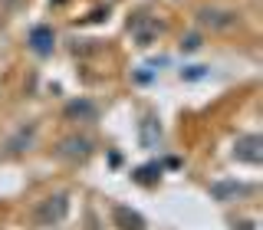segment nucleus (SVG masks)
<instances>
[{
    "label": "nucleus",
    "instance_id": "4",
    "mask_svg": "<svg viewBox=\"0 0 263 230\" xmlns=\"http://www.w3.org/2000/svg\"><path fill=\"white\" fill-rule=\"evenodd\" d=\"M66 115L69 119H79V122H96L99 119V109H96V102H89V99H76V102H69L66 105Z\"/></svg>",
    "mask_w": 263,
    "mask_h": 230
},
{
    "label": "nucleus",
    "instance_id": "8",
    "mask_svg": "<svg viewBox=\"0 0 263 230\" xmlns=\"http://www.w3.org/2000/svg\"><path fill=\"white\" fill-rule=\"evenodd\" d=\"M158 138H161V125H158L155 119H145V122H142V145L152 148Z\"/></svg>",
    "mask_w": 263,
    "mask_h": 230
},
{
    "label": "nucleus",
    "instance_id": "10",
    "mask_svg": "<svg viewBox=\"0 0 263 230\" xmlns=\"http://www.w3.org/2000/svg\"><path fill=\"white\" fill-rule=\"evenodd\" d=\"M181 76H184V79H201L204 76V66H191V69H184Z\"/></svg>",
    "mask_w": 263,
    "mask_h": 230
},
{
    "label": "nucleus",
    "instance_id": "2",
    "mask_svg": "<svg viewBox=\"0 0 263 230\" xmlns=\"http://www.w3.org/2000/svg\"><path fill=\"white\" fill-rule=\"evenodd\" d=\"M237 20H240V16L234 10H224V7H201V10H197V23H201L204 30H214V33L234 30Z\"/></svg>",
    "mask_w": 263,
    "mask_h": 230
},
{
    "label": "nucleus",
    "instance_id": "5",
    "mask_svg": "<svg viewBox=\"0 0 263 230\" xmlns=\"http://www.w3.org/2000/svg\"><path fill=\"white\" fill-rule=\"evenodd\" d=\"M30 46L36 49L40 56H46L49 49H53V30H49V27H36V30H30Z\"/></svg>",
    "mask_w": 263,
    "mask_h": 230
},
{
    "label": "nucleus",
    "instance_id": "9",
    "mask_svg": "<svg viewBox=\"0 0 263 230\" xmlns=\"http://www.w3.org/2000/svg\"><path fill=\"white\" fill-rule=\"evenodd\" d=\"M181 49L184 53H194V49H201V33H191V36L181 40Z\"/></svg>",
    "mask_w": 263,
    "mask_h": 230
},
{
    "label": "nucleus",
    "instance_id": "3",
    "mask_svg": "<svg viewBox=\"0 0 263 230\" xmlns=\"http://www.w3.org/2000/svg\"><path fill=\"white\" fill-rule=\"evenodd\" d=\"M260 135H247V138H240V142H237V158L240 161H250V164H260L263 161V155H260Z\"/></svg>",
    "mask_w": 263,
    "mask_h": 230
},
{
    "label": "nucleus",
    "instance_id": "1",
    "mask_svg": "<svg viewBox=\"0 0 263 230\" xmlns=\"http://www.w3.org/2000/svg\"><path fill=\"white\" fill-rule=\"evenodd\" d=\"M66 210H69V197H66V194H53V197H46V201H40L33 220H36L40 227H53V224H60V220L66 217Z\"/></svg>",
    "mask_w": 263,
    "mask_h": 230
},
{
    "label": "nucleus",
    "instance_id": "6",
    "mask_svg": "<svg viewBox=\"0 0 263 230\" xmlns=\"http://www.w3.org/2000/svg\"><path fill=\"white\" fill-rule=\"evenodd\" d=\"M89 148H92V142L89 138H79V135H72V138H66L60 151L66 155V158H86L89 155Z\"/></svg>",
    "mask_w": 263,
    "mask_h": 230
},
{
    "label": "nucleus",
    "instance_id": "7",
    "mask_svg": "<svg viewBox=\"0 0 263 230\" xmlns=\"http://www.w3.org/2000/svg\"><path fill=\"white\" fill-rule=\"evenodd\" d=\"M115 224H119V230H142L145 227V220L138 217L135 210H128V207H115Z\"/></svg>",
    "mask_w": 263,
    "mask_h": 230
}]
</instances>
